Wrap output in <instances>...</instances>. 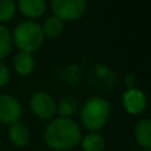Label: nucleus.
<instances>
[{
	"label": "nucleus",
	"instance_id": "nucleus-1",
	"mask_svg": "<svg viewBox=\"0 0 151 151\" xmlns=\"http://www.w3.org/2000/svg\"><path fill=\"white\" fill-rule=\"evenodd\" d=\"M82 139L80 126L70 118L53 119L44 130V142L55 151H66L74 149Z\"/></svg>",
	"mask_w": 151,
	"mask_h": 151
},
{
	"label": "nucleus",
	"instance_id": "nucleus-2",
	"mask_svg": "<svg viewBox=\"0 0 151 151\" xmlns=\"http://www.w3.org/2000/svg\"><path fill=\"white\" fill-rule=\"evenodd\" d=\"M44 33L40 24L33 20L20 23L12 33V42L20 52L33 53L39 50L44 44Z\"/></svg>",
	"mask_w": 151,
	"mask_h": 151
},
{
	"label": "nucleus",
	"instance_id": "nucleus-3",
	"mask_svg": "<svg viewBox=\"0 0 151 151\" xmlns=\"http://www.w3.org/2000/svg\"><path fill=\"white\" fill-rule=\"evenodd\" d=\"M110 102L104 97H91L81 109V121L83 126L91 131H97L105 126L109 119Z\"/></svg>",
	"mask_w": 151,
	"mask_h": 151
},
{
	"label": "nucleus",
	"instance_id": "nucleus-4",
	"mask_svg": "<svg viewBox=\"0 0 151 151\" xmlns=\"http://www.w3.org/2000/svg\"><path fill=\"white\" fill-rule=\"evenodd\" d=\"M52 12L63 21L80 20L86 12V0H52Z\"/></svg>",
	"mask_w": 151,
	"mask_h": 151
},
{
	"label": "nucleus",
	"instance_id": "nucleus-5",
	"mask_svg": "<svg viewBox=\"0 0 151 151\" xmlns=\"http://www.w3.org/2000/svg\"><path fill=\"white\" fill-rule=\"evenodd\" d=\"M31 110L40 119H50L57 111L56 101L47 91H36L29 101Z\"/></svg>",
	"mask_w": 151,
	"mask_h": 151
},
{
	"label": "nucleus",
	"instance_id": "nucleus-6",
	"mask_svg": "<svg viewBox=\"0 0 151 151\" xmlns=\"http://www.w3.org/2000/svg\"><path fill=\"white\" fill-rule=\"evenodd\" d=\"M23 107L19 99L9 94H0V122L5 125H12L19 122Z\"/></svg>",
	"mask_w": 151,
	"mask_h": 151
},
{
	"label": "nucleus",
	"instance_id": "nucleus-7",
	"mask_svg": "<svg viewBox=\"0 0 151 151\" xmlns=\"http://www.w3.org/2000/svg\"><path fill=\"white\" fill-rule=\"evenodd\" d=\"M122 104L125 110L129 114H141L147 105V98L146 94L141 90V89L130 88L122 97Z\"/></svg>",
	"mask_w": 151,
	"mask_h": 151
},
{
	"label": "nucleus",
	"instance_id": "nucleus-8",
	"mask_svg": "<svg viewBox=\"0 0 151 151\" xmlns=\"http://www.w3.org/2000/svg\"><path fill=\"white\" fill-rule=\"evenodd\" d=\"M8 139L9 142L17 149L25 147L31 141V133H29L28 127L21 122H16L9 125L8 129Z\"/></svg>",
	"mask_w": 151,
	"mask_h": 151
},
{
	"label": "nucleus",
	"instance_id": "nucleus-9",
	"mask_svg": "<svg viewBox=\"0 0 151 151\" xmlns=\"http://www.w3.org/2000/svg\"><path fill=\"white\" fill-rule=\"evenodd\" d=\"M17 7L25 17L37 19L44 15L47 9V3L45 0H19Z\"/></svg>",
	"mask_w": 151,
	"mask_h": 151
},
{
	"label": "nucleus",
	"instance_id": "nucleus-10",
	"mask_svg": "<svg viewBox=\"0 0 151 151\" xmlns=\"http://www.w3.org/2000/svg\"><path fill=\"white\" fill-rule=\"evenodd\" d=\"M13 69L19 76H27L32 74L35 70V58L31 53L19 52L16 57L13 58Z\"/></svg>",
	"mask_w": 151,
	"mask_h": 151
},
{
	"label": "nucleus",
	"instance_id": "nucleus-11",
	"mask_svg": "<svg viewBox=\"0 0 151 151\" xmlns=\"http://www.w3.org/2000/svg\"><path fill=\"white\" fill-rule=\"evenodd\" d=\"M134 135L142 149H151V119H141L135 125Z\"/></svg>",
	"mask_w": 151,
	"mask_h": 151
},
{
	"label": "nucleus",
	"instance_id": "nucleus-12",
	"mask_svg": "<svg viewBox=\"0 0 151 151\" xmlns=\"http://www.w3.org/2000/svg\"><path fill=\"white\" fill-rule=\"evenodd\" d=\"M42 33L44 36L50 37V39H55V37H58L64 31V21L60 20L56 16H50L42 24Z\"/></svg>",
	"mask_w": 151,
	"mask_h": 151
},
{
	"label": "nucleus",
	"instance_id": "nucleus-13",
	"mask_svg": "<svg viewBox=\"0 0 151 151\" xmlns=\"http://www.w3.org/2000/svg\"><path fill=\"white\" fill-rule=\"evenodd\" d=\"M81 146L83 151H104L105 139L99 134L90 133L81 139Z\"/></svg>",
	"mask_w": 151,
	"mask_h": 151
},
{
	"label": "nucleus",
	"instance_id": "nucleus-14",
	"mask_svg": "<svg viewBox=\"0 0 151 151\" xmlns=\"http://www.w3.org/2000/svg\"><path fill=\"white\" fill-rule=\"evenodd\" d=\"M57 110L63 118H70L78 111V101L73 96H66L60 101Z\"/></svg>",
	"mask_w": 151,
	"mask_h": 151
},
{
	"label": "nucleus",
	"instance_id": "nucleus-15",
	"mask_svg": "<svg viewBox=\"0 0 151 151\" xmlns=\"http://www.w3.org/2000/svg\"><path fill=\"white\" fill-rule=\"evenodd\" d=\"M12 49V35L5 25L0 24V61L4 60Z\"/></svg>",
	"mask_w": 151,
	"mask_h": 151
},
{
	"label": "nucleus",
	"instance_id": "nucleus-16",
	"mask_svg": "<svg viewBox=\"0 0 151 151\" xmlns=\"http://www.w3.org/2000/svg\"><path fill=\"white\" fill-rule=\"evenodd\" d=\"M16 13V3L13 0H0V24L8 23Z\"/></svg>",
	"mask_w": 151,
	"mask_h": 151
},
{
	"label": "nucleus",
	"instance_id": "nucleus-17",
	"mask_svg": "<svg viewBox=\"0 0 151 151\" xmlns=\"http://www.w3.org/2000/svg\"><path fill=\"white\" fill-rule=\"evenodd\" d=\"M9 81V69L4 63L0 61V88H4Z\"/></svg>",
	"mask_w": 151,
	"mask_h": 151
},
{
	"label": "nucleus",
	"instance_id": "nucleus-18",
	"mask_svg": "<svg viewBox=\"0 0 151 151\" xmlns=\"http://www.w3.org/2000/svg\"><path fill=\"white\" fill-rule=\"evenodd\" d=\"M141 151H151V149H142Z\"/></svg>",
	"mask_w": 151,
	"mask_h": 151
}]
</instances>
